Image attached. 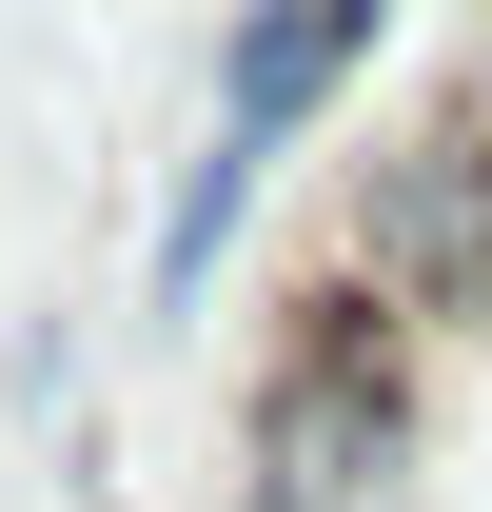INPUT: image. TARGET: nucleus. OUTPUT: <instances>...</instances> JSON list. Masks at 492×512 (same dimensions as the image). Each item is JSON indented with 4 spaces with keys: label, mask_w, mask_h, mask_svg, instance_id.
Returning <instances> with one entry per match:
<instances>
[{
    "label": "nucleus",
    "mask_w": 492,
    "mask_h": 512,
    "mask_svg": "<svg viewBox=\"0 0 492 512\" xmlns=\"http://www.w3.org/2000/svg\"><path fill=\"white\" fill-rule=\"evenodd\" d=\"M355 276H374L414 335H492V119L433 99V119L355 178Z\"/></svg>",
    "instance_id": "nucleus-2"
},
{
    "label": "nucleus",
    "mask_w": 492,
    "mask_h": 512,
    "mask_svg": "<svg viewBox=\"0 0 492 512\" xmlns=\"http://www.w3.org/2000/svg\"><path fill=\"white\" fill-rule=\"evenodd\" d=\"M414 453H433V375H414V316L374 276H315L276 355L237 394V493L276 512H414Z\"/></svg>",
    "instance_id": "nucleus-1"
},
{
    "label": "nucleus",
    "mask_w": 492,
    "mask_h": 512,
    "mask_svg": "<svg viewBox=\"0 0 492 512\" xmlns=\"http://www.w3.org/2000/svg\"><path fill=\"white\" fill-rule=\"evenodd\" d=\"M237 197H256V158H237V138H197L178 217H158V296H197V276H217V237H237Z\"/></svg>",
    "instance_id": "nucleus-3"
}]
</instances>
